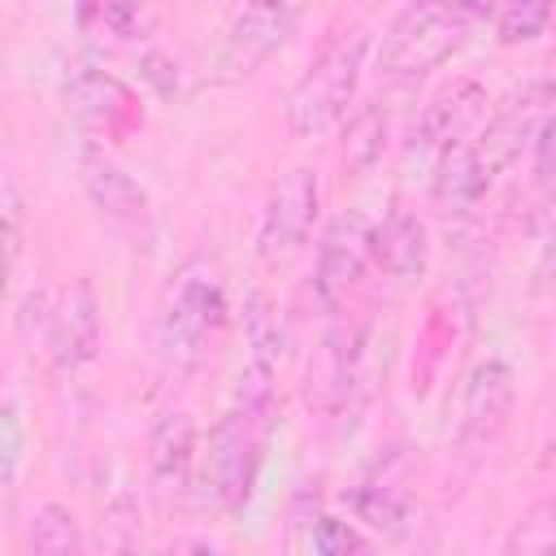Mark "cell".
I'll return each instance as SVG.
<instances>
[{
  "label": "cell",
  "mask_w": 556,
  "mask_h": 556,
  "mask_svg": "<svg viewBox=\"0 0 556 556\" xmlns=\"http://www.w3.org/2000/svg\"><path fill=\"white\" fill-rule=\"evenodd\" d=\"M48 352L61 369H83L100 356V300H96V287L87 278H74L56 295Z\"/></svg>",
  "instance_id": "11"
},
{
  "label": "cell",
  "mask_w": 556,
  "mask_h": 556,
  "mask_svg": "<svg viewBox=\"0 0 556 556\" xmlns=\"http://www.w3.org/2000/svg\"><path fill=\"white\" fill-rule=\"evenodd\" d=\"M26 447V430H22V413H17V404L9 400L4 408H0V482L13 491L17 486V473H22V452Z\"/></svg>",
  "instance_id": "24"
},
{
  "label": "cell",
  "mask_w": 556,
  "mask_h": 556,
  "mask_svg": "<svg viewBox=\"0 0 556 556\" xmlns=\"http://www.w3.org/2000/svg\"><path fill=\"white\" fill-rule=\"evenodd\" d=\"M195 469V421L187 408H165L156 413L148 430V478L156 500H182L191 486Z\"/></svg>",
  "instance_id": "10"
},
{
  "label": "cell",
  "mask_w": 556,
  "mask_h": 556,
  "mask_svg": "<svg viewBox=\"0 0 556 556\" xmlns=\"http://www.w3.org/2000/svg\"><path fill=\"white\" fill-rule=\"evenodd\" d=\"M291 30H295L291 0H243L217 56L222 78H248L252 70H261L287 43Z\"/></svg>",
  "instance_id": "7"
},
{
  "label": "cell",
  "mask_w": 556,
  "mask_h": 556,
  "mask_svg": "<svg viewBox=\"0 0 556 556\" xmlns=\"http://www.w3.org/2000/svg\"><path fill=\"white\" fill-rule=\"evenodd\" d=\"M534 278L543 287L556 282V226H539V256H534Z\"/></svg>",
  "instance_id": "28"
},
{
  "label": "cell",
  "mask_w": 556,
  "mask_h": 556,
  "mask_svg": "<svg viewBox=\"0 0 556 556\" xmlns=\"http://www.w3.org/2000/svg\"><path fill=\"white\" fill-rule=\"evenodd\" d=\"M547 17H552V0H504L495 9L500 43H530V39H539Z\"/></svg>",
  "instance_id": "20"
},
{
  "label": "cell",
  "mask_w": 556,
  "mask_h": 556,
  "mask_svg": "<svg viewBox=\"0 0 556 556\" xmlns=\"http://www.w3.org/2000/svg\"><path fill=\"white\" fill-rule=\"evenodd\" d=\"M26 543L43 556H61V552H83V526L65 504H39L26 530Z\"/></svg>",
  "instance_id": "18"
},
{
  "label": "cell",
  "mask_w": 556,
  "mask_h": 556,
  "mask_svg": "<svg viewBox=\"0 0 556 556\" xmlns=\"http://www.w3.org/2000/svg\"><path fill=\"white\" fill-rule=\"evenodd\" d=\"M513 400H517V382H513V369L504 361H482L469 369L465 378V395H460V430H456V443L460 447H486L508 413H513Z\"/></svg>",
  "instance_id": "9"
},
{
  "label": "cell",
  "mask_w": 556,
  "mask_h": 556,
  "mask_svg": "<svg viewBox=\"0 0 556 556\" xmlns=\"http://www.w3.org/2000/svg\"><path fill=\"white\" fill-rule=\"evenodd\" d=\"M543 96H547V87L521 91V96L508 100V109H500V113L486 122V130L478 135V152H482V165H486L491 178L521 152L526 139H534V130H539V100H543Z\"/></svg>",
  "instance_id": "15"
},
{
  "label": "cell",
  "mask_w": 556,
  "mask_h": 556,
  "mask_svg": "<svg viewBox=\"0 0 556 556\" xmlns=\"http://www.w3.org/2000/svg\"><path fill=\"white\" fill-rule=\"evenodd\" d=\"M374 230H378V222L365 208H343L321 230L313 291H317V300L326 308H334L339 300H348V291L369 269V261H374Z\"/></svg>",
  "instance_id": "6"
},
{
  "label": "cell",
  "mask_w": 556,
  "mask_h": 556,
  "mask_svg": "<svg viewBox=\"0 0 556 556\" xmlns=\"http://www.w3.org/2000/svg\"><path fill=\"white\" fill-rule=\"evenodd\" d=\"M56 295H61V291L35 287V291H26V300L17 304V339H22L26 348H35V343L48 348V339H52V317H56Z\"/></svg>",
  "instance_id": "22"
},
{
  "label": "cell",
  "mask_w": 556,
  "mask_h": 556,
  "mask_svg": "<svg viewBox=\"0 0 556 556\" xmlns=\"http://www.w3.org/2000/svg\"><path fill=\"white\" fill-rule=\"evenodd\" d=\"M365 52H369V30L365 26H339L308 61V70L291 83L287 91V126L295 139H317L330 126L343 122L361 70H365Z\"/></svg>",
  "instance_id": "1"
},
{
  "label": "cell",
  "mask_w": 556,
  "mask_h": 556,
  "mask_svg": "<svg viewBox=\"0 0 556 556\" xmlns=\"http://www.w3.org/2000/svg\"><path fill=\"white\" fill-rule=\"evenodd\" d=\"M508 552H556V495L539 500L504 539Z\"/></svg>",
  "instance_id": "21"
},
{
  "label": "cell",
  "mask_w": 556,
  "mask_h": 556,
  "mask_svg": "<svg viewBox=\"0 0 556 556\" xmlns=\"http://www.w3.org/2000/svg\"><path fill=\"white\" fill-rule=\"evenodd\" d=\"M504 0H460V9L465 13H473V17H486V13H495Z\"/></svg>",
  "instance_id": "29"
},
{
  "label": "cell",
  "mask_w": 556,
  "mask_h": 556,
  "mask_svg": "<svg viewBox=\"0 0 556 556\" xmlns=\"http://www.w3.org/2000/svg\"><path fill=\"white\" fill-rule=\"evenodd\" d=\"M269 421H274V408L235 400L217 417V426L208 430V447H204V495L222 513H239L248 504V495L256 486V473H261Z\"/></svg>",
  "instance_id": "3"
},
{
  "label": "cell",
  "mask_w": 556,
  "mask_h": 556,
  "mask_svg": "<svg viewBox=\"0 0 556 556\" xmlns=\"http://www.w3.org/2000/svg\"><path fill=\"white\" fill-rule=\"evenodd\" d=\"M317 217H321V178H317V169L300 165L265 200V213L256 226V256L269 269L291 265L308 248Z\"/></svg>",
  "instance_id": "5"
},
{
  "label": "cell",
  "mask_w": 556,
  "mask_h": 556,
  "mask_svg": "<svg viewBox=\"0 0 556 556\" xmlns=\"http://www.w3.org/2000/svg\"><path fill=\"white\" fill-rule=\"evenodd\" d=\"M382 148H387V113L369 104V109H361V113L348 122V130H343V169H348V174L374 169L378 156H382Z\"/></svg>",
  "instance_id": "17"
},
{
  "label": "cell",
  "mask_w": 556,
  "mask_h": 556,
  "mask_svg": "<svg viewBox=\"0 0 556 556\" xmlns=\"http://www.w3.org/2000/svg\"><path fill=\"white\" fill-rule=\"evenodd\" d=\"M308 547L321 556H348V552H369V539L330 513H313L308 517Z\"/></svg>",
  "instance_id": "23"
},
{
  "label": "cell",
  "mask_w": 556,
  "mask_h": 556,
  "mask_svg": "<svg viewBox=\"0 0 556 556\" xmlns=\"http://www.w3.org/2000/svg\"><path fill=\"white\" fill-rule=\"evenodd\" d=\"M465 43V9L447 0H408L378 48L382 83H417Z\"/></svg>",
  "instance_id": "4"
},
{
  "label": "cell",
  "mask_w": 556,
  "mask_h": 556,
  "mask_svg": "<svg viewBox=\"0 0 556 556\" xmlns=\"http://www.w3.org/2000/svg\"><path fill=\"white\" fill-rule=\"evenodd\" d=\"M430 261V239H426V222L408 208H391L378 230H374V265L400 282H413L426 274Z\"/></svg>",
  "instance_id": "13"
},
{
  "label": "cell",
  "mask_w": 556,
  "mask_h": 556,
  "mask_svg": "<svg viewBox=\"0 0 556 556\" xmlns=\"http://www.w3.org/2000/svg\"><path fill=\"white\" fill-rule=\"evenodd\" d=\"M482 122H486V91H482L473 78H460V83H452L447 91H439V96L426 104L408 152H413L417 161H430V165H434V161L443 156V148H452V143H460V139H473Z\"/></svg>",
  "instance_id": "8"
},
{
  "label": "cell",
  "mask_w": 556,
  "mask_h": 556,
  "mask_svg": "<svg viewBox=\"0 0 556 556\" xmlns=\"http://www.w3.org/2000/svg\"><path fill=\"white\" fill-rule=\"evenodd\" d=\"M161 70H169V65H165L161 56H148V78H161ZM174 87H178V83H169V78H165V83H161V96H169Z\"/></svg>",
  "instance_id": "30"
},
{
  "label": "cell",
  "mask_w": 556,
  "mask_h": 556,
  "mask_svg": "<svg viewBox=\"0 0 556 556\" xmlns=\"http://www.w3.org/2000/svg\"><path fill=\"white\" fill-rule=\"evenodd\" d=\"M0 204H4V256H9V265H17L22 243H26V200H22L13 178H4Z\"/></svg>",
  "instance_id": "26"
},
{
  "label": "cell",
  "mask_w": 556,
  "mask_h": 556,
  "mask_svg": "<svg viewBox=\"0 0 556 556\" xmlns=\"http://www.w3.org/2000/svg\"><path fill=\"white\" fill-rule=\"evenodd\" d=\"M226 287H222V274L208 256H191L174 282H169V295L161 304V317H156V348L169 365L178 369H191L204 361L208 343L217 339V330L226 326Z\"/></svg>",
  "instance_id": "2"
},
{
  "label": "cell",
  "mask_w": 556,
  "mask_h": 556,
  "mask_svg": "<svg viewBox=\"0 0 556 556\" xmlns=\"http://www.w3.org/2000/svg\"><path fill=\"white\" fill-rule=\"evenodd\" d=\"M430 187H434V200H439L443 213H465V208H473V204L486 195L491 174H486V165H482L478 135H473V139H460V143H452V148H443V156L434 161Z\"/></svg>",
  "instance_id": "14"
},
{
  "label": "cell",
  "mask_w": 556,
  "mask_h": 556,
  "mask_svg": "<svg viewBox=\"0 0 556 556\" xmlns=\"http://www.w3.org/2000/svg\"><path fill=\"white\" fill-rule=\"evenodd\" d=\"M61 91H65V109L91 130H117V122L130 113V91L109 70H96L87 61L70 65Z\"/></svg>",
  "instance_id": "12"
},
{
  "label": "cell",
  "mask_w": 556,
  "mask_h": 556,
  "mask_svg": "<svg viewBox=\"0 0 556 556\" xmlns=\"http://www.w3.org/2000/svg\"><path fill=\"white\" fill-rule=\"evenodd\" d=\"M243 339H248V361L278 369V356H282V326H278L274 300L261 295V291L248 295V304H243Z\"/></svg>",
  "instance_id": "19"
},
{
  "label": "cell",
  "mask_w": 556,
  "mask_h": 556,
  "mask_svg": "<svg viewBox=\"0 0 556 556\" xmlns=\"http://www.w3.org/2000/svg\"><path fill=\"white\" fill-rule=\"evenodd\" d=\"M83 187H87V200L96 204V213L109 217V222L130 226V222H139V217L148 213L143 187H139L122 165H113V161L100 156V152H87V156H83Z\"/></svg>",
  "instance_id": "16"
},
{
  "label": "cell",
  "mask_w": 556,
  "mask_h": 556,
  "mask_svg": "<svg viewBox=\"0 0 556 556\" xmlns=\"http://www.w3.org/2000/svg\"><path fill=\"white\" fill-rule=\"evenodd\" d=\"M356 513L374 526V530H387V534H400L408 526V508L387 491V486H369V491H356Z\"/></svg>",
  "instance_id": "25"
},
{
  "label": "cell",
  "mask_w": 556,
  "mask_h": 556,
  "mask_svg": "<svg viewBox=\"0 0 556 556\" xmlns=\"http://www.w3.org/2000/svg\"><path fill=\"white\" fill-rule=\"evenodd\" d=\"M530 143H534V161H530L534 182L552 187V182H556V113L539 122V130H534V139H530Z\"/></svg>",
  "instance_id": "27"
}]
</instances>
